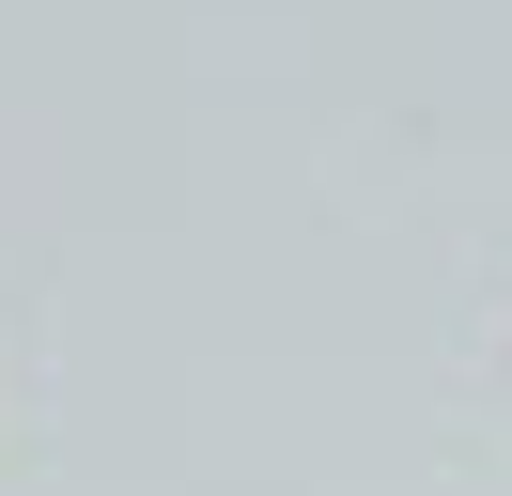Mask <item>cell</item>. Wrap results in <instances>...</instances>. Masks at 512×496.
Listing matches in <instances>:
<instances>
[]
</instances>
